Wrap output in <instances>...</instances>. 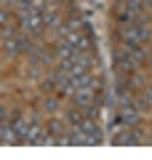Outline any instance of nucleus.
Wrapping results in <instances>:
<instances>
[{
    "label": "nucleus",
    "instance_id": "12",
    "mask_svg": "<svg viewBox=\"0 0 152 160\" xmlns=\"http://www.w3.org/2000/svg\"><path fill=\"white\" fill-rule=\"evenodd\" d=\"M144 96L149 99V104H152V86H149V88H147V91H144Z\"/></svg>",
    "mask_w": 152,
    "mask_h": 160
},
{
    "label": "nucleus",
    "instance_id": "3",
    "mask_svg": "<svg viewBox=\"0 0 152 160\" xmlns=\"http://www.w3.org/2000/svg\"><path fill=\"white\" fill-rule=\"evenodd\" d=\"M72 102H75V107H80V109L94 107V104H96V88H91V86L78 88V91L72 93Z\"/></svg>",
    "mask_w": 152,
    "mask_h": 160
},
{
    "label": "nucleus",
    "instance_id": "4",
    "mask_svg": "<svg viewBox=\"0 0 152 160\" xmlns=\"http://www.w3.org/2000/svg\"><path fill=\"white\" fill-rule=\"evenodd\" d=\"M139 118H141V112L134 107V104H123V107H120V112H118V120L123 123L125 128H131V126H139Z\"/></svg>",
    "mask_w": 152,
    "mask_h": 160
},
{
    "label": "nucleus",
    "instance_id": "9",
    "mask_svg": "<svg viewBox=\"0 0 152 160\" xmlns=\"http://www.w3.org/2000/svg\"><path fill=\"white\" fill-rule=\"evenodd\" d=\"M64 118H67V123H69V126H78V123H80V120H83V109H69V112L67 115H64Z\"/></svg>",
    "mask_w": 152,
    "mask_h": 160
},
{
    "label": "nucleus",
    "instance_id": "6",
    "mask_svg": "<svg viewBox=\"0 0 152 160\" xmlns=\"http://www.w3.org/2000/svg\"><path fill=\"white\" fill-rule=\"evenodd\" d=\"M139 142H141V136L136 131V126H131V131L125 128L123 136H115V144H139Z\"/></svg>",
    "mask_w": 152,
    "mask_h": 160
},
{
    "label": "nucleus",
    "instance_id": "1",
    "mask_svg": "<svg viewBox=\"0 0 152 160\" xmlns=\"http://www.w3.org/2000/svg\"><path fill=\"white\" fill-rule=\"evenodd\" d=\"M45 22H43V13L40 11H19V29L29 38H38L43 32Z\"/></svg>",
    "mask_w": 152,
    "mask_h": 160
},
{
    "label": "nucleus",
    "instance_id": "5",
    "mask_svg": "<svg viewBox=\"0 0 152 160\" xmlns=\"http://www.w3.org/2000/svg\"><path fill=\"white\" fill-rule=\"evenodd\" d=\"M75 51H78V48H75L69 40H62V43L56 46V51H53V56H56L59 62H67V59H72V56H75Z\"/></svg>",
    "mask_w": 152,
    "mask_h": 160
},
{
    "label": "nucleus",
    "instance_id": "13",
    "mask_svg": "<svg viewBox=\"0 0 152 160\" xmlns=\"http://www.w3.org/2000/svg\"><path fill=\"white\" fill-rule=\"evenodd\" d=\"M149 11H152V3H149Z\"/></svg>",
    "mask_w": 152,
    "mask_h": 160
},
{
    "label": "nucleus",
    "instance_id": "10",
    "mask_svg": "<svg viewBox=\"0 0 152 160\" xmlns=\"http://www.w3.org/2000/svg\"><path fill=\"white\" fill-rule=\"evenodd\" d=\"M45 107H48L51 112H53V109H56V99H48V102H45Z\"/></svg>",
    "mask_w": 152,
    "mask_h": 160
},
{
    "label": "nucleus",
    "instance_id": "2",
    "mask_svg": "<svg viewBox=\"0 0 152 160\" xmlns=\"http://www.w3.org/2000/svg\"><path fill=\"white\" fill-rule=\"evenodd\" d=\"M78 128L85 133L88 144H101V131H99V126H96V118H88V115H83V120L78 123Z\"/></svg>",
    "mask_w": 152,
    "mask_h": 160
},
{
    "label": "nucleus",
    "instance_id": "11",
    "mask_svg": "<svg viewBox=\"0 0 152 160\" xmlns=\"http://www.w3.org/2000/svg\"><path fill=\"white\" fill-rule=\"evenodd\" d=\"M8 22V11H0V24H6Z\"/></svg>",
    "mask_w": 152,
    "mask_h": 160
},
{
    "label": "nucleus",
    "instance_id": "8",
    "mask_svg": "<svg viewBox=\"0 0 152 160\" xmlns=\"http://www.w3.org/2000/svg\"><path fill=\"white\" fill-rule=\"evenodd\" d=\"M48 131L53 133V136H56L53 142H59V139H62L64 133H67V128H64V123H62V120H51V123H48Z\"/></svg>",
    "mask_w": 152,
    "mask_h": 160
},
{
    "label": "nucleus",
    "instance_id": "7",
    "mask_svg": "<svg viewBox=\"0 0 152 160\" xmlns=\"http://www.w3.org/2000/svg\"><path fill=\"white\" fill-rule=\"evenodd\" d=\"M11 126H13V131H16V136H19V144H24V139H27V133H29V123L24 118H16Z\"/></svg>",
    "mask_w": 152,
    "mask_h": 160
}]
</instances>
